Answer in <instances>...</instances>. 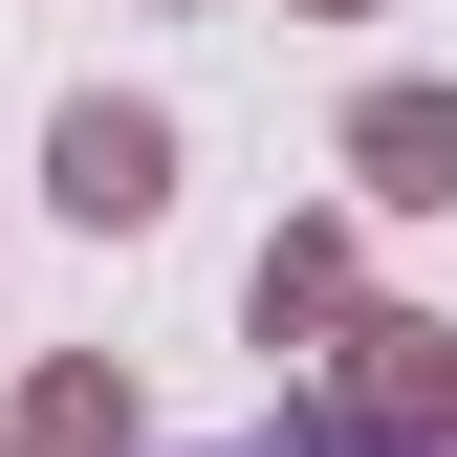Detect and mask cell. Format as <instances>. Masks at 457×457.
Segmentation results:
<instances>
[{
    "mask_svg": "<svg viewBox=\"0 0 457 457\" xmlns=\"http://www.w3.org/2000/svg\"><path fill=\"white\" fill-rule=\"evenodd\" d=\"M196 457H392L349 392H283V414H240V436H196Z\"/></svg>",
    "mask_w": 457,
    "mask_h": 457,
    "instance_id": "cell-6",
    "label": "cell"
},
{
    "mask_svg": "<svg viewBox=\"0 0 457 457\" xmlns=\"http://www.w3.org/2000/svg\"><path fill=\"white\" fill-rule=\"evenodd\" d=\"M283 22H370V0H283Z\"/></svg>",
    "mask_w": 457,
    "mask_h": 457,
    "instance_id": "cell-7",
    "label": "cell"
},
{
    "mask_svg": "<svg viewBox=\"0 0 457 457\" xmlns=\"http://www.w3.org/2000/svg\"><path fill=\"white\" fill-rule=\"evenodd\" d=\"M240 327H262V349H349V327H370V240H349V218H283V240L240 262Z\"/></svg>",
    "mask_w": 457,
    "mask_h": 457,
    "instance_id": "cell-4",
    "label": "cell"
},
{
    "mask_svg": "<svg viewBox=\"0 0 457 457\" xmlns=\"http://www.w3.org/2000/svg\"><path fill=\"white\" fill-rule=\"evenodd\" d=\"M44 196H66L87 240H153V218H175V109L153 87H66L44 109Z\"/></svg>",
    "mask_w": 457,
    "mask_h": 457,
    "instance_id": "cell-1",
    "label": "cell"
},
{
    "mask_svg": "<svg viewBox=\"0 0 457 457\" xmlns=\"http://www.w3.org/2000/svg\"><path fill=\"white\" fill-rule=\"evenodd\" d=\"M327 392H349L392 457H457V305H370L349 349H327Z\"/></svg>",
    "mask_w": 457,
    "mask_h": 457,
    "instance_id": "cell-2",
    "label": "cell"
},
{
    "mask_svg": "<svg viewBox=\"0 0 457 457\" xmlns=\"http://www.w3.org/2000/svg\"><path fill=\"white\" fill-rule=\"evenodd\" d=\"M327 153H349V196H370V218H457V87H436V66L349 87V131H327Z\"/></svg>",
    "mask_w": 457,
    "mask_h": 457,
    "instance_id": "cell-3",
    "label": "cell"
},
{
    "mask_svg": "<svg viewBox=\"0 0 457 457\" xmlns=\"http://www.w3.org/2000/svg\"><path fill=\"white\" fill-rule=\"evenodd\" d=\"M0 457H131V370H109V349H44L22 392H0Z\"/></svg>",
    "mask_w": 457,
    "mask_h": 457,
    "instance_id": "cell-5",
    "label": "cell"
}]
</instances>
